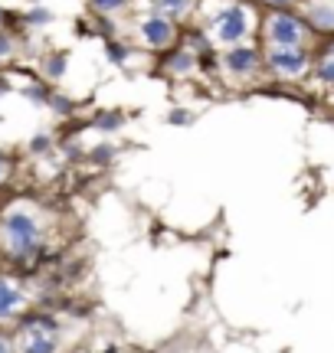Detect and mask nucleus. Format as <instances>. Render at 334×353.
Returning a JSON list of instances; mask_svg holds the SVG:
<instances>
[{"label": "nucleus", "mask_w": 334, "mask_h": 353, "mask_svg": "<svg viewBox=\"0 0 334 353\" xmlns=\"http://www.w3.org/2000/svg\"><path fill=\"white\" fill-rule=\"evenodd\" d=\"M259 37L266 46H308L315 33H311L305 13L295 7H282V10H266L259 20Z\"/></svg>", "instance_id": "nucleus-1"}, {"label": "nucleus", "mask_w": 334, "mask_h": 353, "mask_svg": "<svg viewBox=\"0 0 334 353\" xmlns=\"http://www.w3.org/2000/svg\"><path fill=\"white\" fill-rule=\"evenodd\" d=\"M206 26H213V39L223 43V46H236V43H246L256 30V20H253V10L243 0H223L217 10L210 13Z\"/></svg>", "instance_id": "nucleus-2"}, {"label": "nucleus", "mask_w": 334, "mask_h": 353, "mask_svg": "<svg viewBox=\"0 0 334 353\" xmlns=\"http://www.w3.org/2000/svg\"><path fill=\"white\" fill-rule=\"evenodd\" d=\"M311 63H315V52L308 46H266L262 50V65L282 82L311 76Z\"/></svg>", "instance_id": "nucleus-3"}, {"label": "nucleus", "mask_w": 334, "mask_h": 353, "mask_svg": "<svg viewBox=\"0 0 334 353\" xmlns=\"http://www.w3.org/2000/svg\"><path fill=\"white\" fill-rule=\"evenodd\" d=\"M138 39H141L148 50L164 52L177 43V20L164 17L161 10H151L148 17L138 20Z\"/></svg>", "instance_id": "nucleus-4"}, {"label": "nucleus", "mask_w": 334, "mask_h": 353, "mask_svg": "<svg viewBox=\"0 0 334 353\" xmlns=\"http://www.w3.org/2000/svg\"><path fill=\"white\" fill-rule=\"evenodd\" d=\"M3 232H7V242H10V249L17 255H26L39 242L37 216H30L26 210H10L3 216Z\"/></svg>", "instance_id": "nucleus-5"}, {"label": "nucleus", "mask_w": 334, "mask_h": 353, "mask_svg": "<svg viewBox=\"0 0 334 353\" xmlns=\"http://www.w3.org/2000/svg\"><path fill=\"white\" fill-rule=\"evenodd\" d=\"M223 69L230 72L233 79H253L262 65V50L253 46V43H236V46H226L223 52Z\"/></svg>", "instance_id": "nucleus-6"}, {"label": "nucleus", "mask_w": 334, "mask_h": 353, "mask_svg": "<svg viewBox=\"0 0 334 353\" xmlns=\"http://www.w3.org/2000/svg\"><path fill=\"white\" fill-rule=\"evenodd\" d=\"M56 324L52 321H30L20 337V353H56Z\"/></svg>", "instance_id": "nucleus-7"}, {"label": "nucleus", "mask_w": 334, "mask_h": 353, "mask_svg": "<svg viewBox=\"0 0 334 353\" xmlns=\"http://www.w3.org/2000/svg\"><path fill=\"white\" fill-rule=\"evenodd\" d=\"M305 20H308L315 39L334 37V7H328V3H308L305 7Z\"/></svg>", "instance_id": "nucleus-8"}, {"label": "nucleus", "mask_w": 334, "mask_h": 353, "mask_svg": "<svg viewBox=\"0 0 334 353\" xmlns=\"http://www.w3.org/2000/svg\"><path fill=\"white\" fill-rule=\"evenodd\" d=\"M161 65H164L170 76H190V72H197V65H200V56L193 50H187V46H180V50L170 52Z\"/></svg>", "instance_id": "nucleus-9"}, {"label": "nucleus", "mask_w": 334, "mask_h": 353, "mask_svg": "<svg viewBox=\"0 0 334 353\" xmlns=\"http://www.w3.org/2000/svg\"><path fill=\"white\" fill-rule=\"evenodd\" d=\"M20 307H23V291L17 288L10 278H0V321L13 317Z\"/></svg>", "instance_id": "nucleus-10"}, {"label": "nucleus", "mask_w": 334, "mask_h": 353, "mask_svg": "<svg viewBox=\"0 0 334 353\" xmlns=\"http://www.w3.org/2000/svg\"><path fill=\"white\" fill-rule=\"evenodd\" d=\"M311 79L324 85L328 92H334V56L315 50V63H311Z\"/></svg>", "instance_id": "nucleus-11"}, {"label": "nucleus", "mask_w": 334, "mask_h": 353, "mask_svg": "<svg viewBox=\"0 0 334 353\" xmlns=\"http://www.w3.org/2000/svg\"><path fill=\"white\" fill-rule=\"evenodd\" d=\"M197 3L200 0H151V7L161 10L164 17H170V20H187L197 10Z\"/></svg>", "instance_id": "nucleus-12"}, {"label": "nucleus", "mask_w": 334, "mask_h": 353, "mask_svg": "<svg viewBox=\"0 0 334 353\" xmlns=\"http://www.w3.org/2000/svg\"><path fill=\"white\" fill-rule=\"evenodd\" d=\"M66 65H69L66 52H52V56H46V63H43V72H46V79L59 82L66 76Z\"/></svg>", "instance_id": "nucleus-13"}, {"label": "nucleus", "mask_w": 334, "mask_h": 353, "mask_svg": "<svg viewBox=\"0 0 334 353\" xmlns=\"http://www.w3.org/2000/svg\"><path fill=\"white\" fill-rule=\"evenodd\" d=\"M128 3L131 0H89V7L99 17H115V13H125L128 10Z\"/></svg>", "instance_id": "nucleus-14"}, {"label": "nucleus", "mask_w": 334, "mask_h": 353, "mask_svg": "<svg viewBox=\"0 0 334 353\" xmlns=\"http://www.w3.org/2000/svg\"><path fill=\"white\" fill-rule=\"evenodd\" d=\"M121 125H125V118H121L118 112H102L99 118H95V128L105 131V134H108V131H118Z\"/></svg>", "instance_id": "nucleus-15"}, {"label": "nucleus", "mask_w": 334, "mask_h": 353, "mask_svg": "<svg viewBox=\"0 0 334 353\" xmlns=\"http://www.w3.org/2000/svg\"><path fill=\"white\" fill-rule=\"evenodd\" d=\"M23 20H26V26H43V23H50L52 20V13L37 3V7H30V10L23 13Z\"/></svg>", "instance_id": "nucleus-16"}, {"label": "nucleus", "mask_w": 334, "mask_h": 353, "mask_svg": "<svg viewBox=\"0 0 334 353\" xmlns=\"http://www.w3.org/2000/svg\"><path fill=\"white\" fill-rule=\"evenodd\" d=\"M105 56H108V63L121 65L125 59H128V50H125L121 43H115V39H108V43H105Z\"/></svg>", "instance_id": "nucleus-17"}, {"label": "nucleus", "mask_w": 334, "mask_h": 353, "mask_svg": "<svg viewBox=\"0 0 334 353\" xmlns=\"http://www.w3.org/2000/svg\"><path fill=\"white\" fill-rule=\"evenodd\" d=\"M13 52H17V39H13L10 30H3V26H0V63H3V59H10Z\"/></svg>", "instance_id": "nucleus-18"}, {"label": "nucleus", "mask_w": 334, "mask_h": 353, "mask_svg": "<svg viewBox=\"0 0 334 353\" xmlns=\"http://www.w3.org/2000/svg\"><path fill=\"white\" fill-rule=\"evenodd\" d=\"M10 167H13V161H10V154L7 151H0V183L10 176Z\"/></svg>", "instance_id": "nucleus-19"}, {"label": "nucleus", "mask_w": 334, "mask_h": 353, "mask_svg": "<svg viewBox=\"0 0 334 353\" xmlns=\"http://www.w3.org/2000/svg\"><path fill=\"white\" fill-rule=\"evenodd\" d=\"M253 3H262L266 10H282V7H292L295 0H253Z\"/></svg>", "instance_id": "nucleus-20"}, {"label": "nucleus", "mask_w": 334, "mask_h": 353, "mask_svg": "<svg viewBox=\"0 0 334 353\" xmlns=\"http://www.w3.org/2000/svg\"><path fill=\"white\" fill-rule=\"evenodd\" d=\"M170 121H174V125H190V121H193V114H187L184 108H174V114H170Z\"/></svg>", "instance_id": "nucleus-21"}, {"label": "nucleus", "mask_w": 334, "mask_h": 353, "mask_svg": "<svg viewBox=\"0 0 334 353\" xmlns=\"http://www.w3.org/2000/svg\"><path fill=\"white\" fill-rule=\"evenodd\" d=\"M318 52H328V56H334V37H324L322 46H318Z\"/></svg>", "instance_id": "nucleus-22"}, {"label": "nucleus", "mask_w": 334, "mask_h": 353, "mask_svg": "<svg viewBox=\"0 0 334 353\" xmlns=\"http://www.w3.org/2000/svg\"><path fill=\"white\" fill-rule=\"evenodd\" d=\"M0 353H10V343L3 341V337H0Z\"/></svg>", "instance_id": "nucleus-23"}, {"label": "nucleus", "mask_w": 334, "mask_h": 353, "mask_svg": "<svg viewBox=\"0 0 334 353\" xmlns=\"http://www.w3.org/2000/svg\"><path fill=\"white\" fill-rule=\"evenodd\" d=\"M3 17H7V10H3V7H0V26H3Z\"/></svg>", "instance_id": "nucleus-24"}, {"label": "nucleus", "mask_w": 334, "mask_h": 353, "mask_svg": "<svg viewBox=\"0 0 334 353\" xmlns=\"http://www.w3.org/2000/svg\"><path fill=\"white\" fill-rule=\"evenodd\" d=\"M30 3H39V0H30Z\"/></svg>", "instance_id": "nucleus-25"}, {"label": "nucleus", "mask_w": 334, "mask_h": 353, "mask_svg": "<svg viewBox=\"0 0 334 353\" xmlns=\"http://www.w3.org/2000/svg\"><path fill=\"white\" fill-rule=\"evenodd\" d=\"M331 101H334V92H331Z\"/></svg>", "instance_id": "nucleus-26"}]
</instances>
